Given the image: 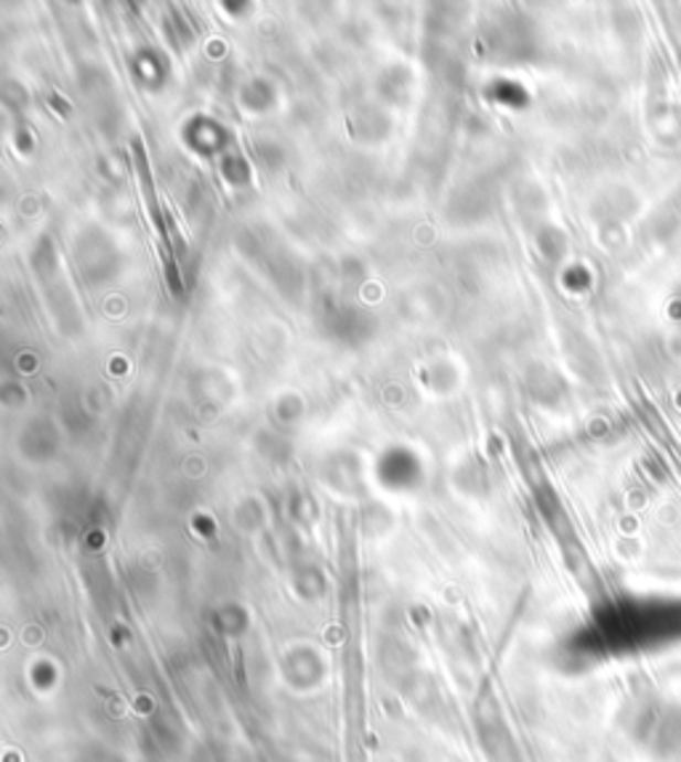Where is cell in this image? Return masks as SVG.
<instances>
[{
    "label": "cell",
    "mask_w": 681,
    "mask_h": 762,
    "mask_svg": "<svg viewBox=\"0 0 681 762\" xmlns=\"http://www.w3.org/2000/svg\"><path fill=\"white\" fill-rule=\"evenodd\" d=\"M134 152H136V168H139V179H141V192H145V203H147V211L149 216H152V224L155 230L163 235V262H166V273H168V283H171L173 294H181V283H179V273H177V262H173L171 256V232L166 230V219L160 216V209H158V198H155V184H152V173H149V163H147V155H145V147H141V141H134Z\"/></svg>",
    "instance_id": "1"
}]
</instances>
